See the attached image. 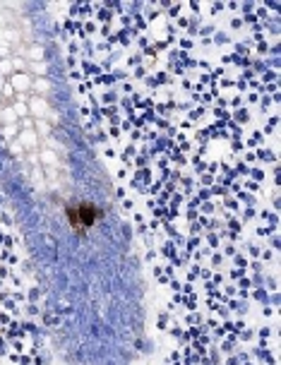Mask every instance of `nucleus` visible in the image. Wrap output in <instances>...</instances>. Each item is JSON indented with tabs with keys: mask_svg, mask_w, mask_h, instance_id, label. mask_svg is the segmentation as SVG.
<instances>
[{
	"mask_svg": "<svg viewBox=\"0 0 281 365\" xmlns=\"http://www.w3.org/2000/svg\"><path fill=\"white\" fill-rule=\"evenodd\" d=\"M99 219H101L99 207L91 205V202H75V205L68 207V221H70V226H73L77 233H84L87 228L94 226Z\"/></svg>",
	"mask_w": 281,
	"mask_h": 365,
	"instance_id": "obj_1",
	"label": "nucleus"
}]
</instances>
